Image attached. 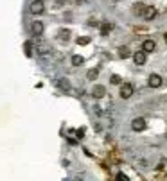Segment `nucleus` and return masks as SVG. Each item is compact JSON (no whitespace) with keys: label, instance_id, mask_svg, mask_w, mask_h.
<instances>
[{"label":"nucleus","instance_id":"9","mask_svg":"<svg viewBox=\"0 0 167 181\" xmlns=\"http://www.w3.org/2000/svg\"><path fill=\"white\" fill-rule=\"evenodd\" d=\"M70 36H72V32H70L68 29H59V31H58V38H59L61 41H68Z\"/></svg>","mask_w":167,"mask_h":181},{"label":"nucleus","instance_id":"6","mask_svg":"<svg viewBox=\"0 0 167 181\" xmlns=\"http://www.w3.org/2000/svg\"><path fill=\"white\" fill-rule=\"evenodd\" d=\"M146 59H148V57H146V50H144V48H142L140 52H135V54H133V61H135L137 65H144Z\"/></svg>","mask_w":167,"mask_h":181},{"label":"nucleus","instance_id":"13","mask_svg":"<svg viewBox=\"0 0 167 181\" xmlns=\"http://www.w3.org/2000/svg\"><path fill=\"white\" fill-rule=\"evenodd\" d=\"M97 75H99V70H97V68H90L88 74H86V79H88V81H95Z\"/></svg>","mask_w":167,"mask_h":181},{"label":"nucleus","instance_id":"21","mask_svg":"<svg viewBox=\"0 0 167 181\" xmlns=\"http://www.w3.org/2000/svg\"><path fill=\"white\" fill-rule=\"evenodd\" d=\"M40 2H43V0H40Z\"/></svg>","mask_w":167,"mask_h":181},{"label":"nucleus","instance_id":"5","mask_svg":"<svg viewBox=\"0 0 167 181\" xmlns=\"http://www.w3.org/2000/svg\"><path fill=\"white\" fill-rule=\"evenodd\" d=\"M92 95H94L95 99H103V97L106 95V88H104L103 84H95L94 90H92Z\"/></svg>","mask_w":167,"mask_h":181},{"label":"nucleus","instance_id":"7","mask_svg":"<svg viewBox=\"0 0 167 181\" xmlns=\"http://www.w3.org/2000/svg\"><path fill=\"white\" fill-rule=\"evenodd\" d=\"M149 86H151V88L162 86V77H160L158 74H151V75H149Z\"/></svg>","mask_w":167,"mask_h":181},{"label":"nucleus","instance_id":"12","mask_svg":"<svg viewBox=\"0 0 167 181\" xmlns=\"http://www.w3.org/2000/svg\"><path fill=\"white\" fill-rule=\"evenodd\" d=\"M70 61H72V66H81V65L85 63V57H83V56H79V54H74Z\"/></svg>","mask_w":167,"mask_h":181},{"label":"nucleus","instance_id":"15","mask_svg":"<svg viewBox=\"0 0 167 181\" xmlns=\"http://www.w3.org/2000/svg\"><path fill=\"white\" fill-rule=\"evenodd\" d=\"M133 13H135L137 16H144V13H146V5H142V4H137Z\"/></svg>","mask_w":167,"mask_h":181},{"label":"nucleus","instance_id":"4","mask_svg":"<svg viewBox=\"0 0 167 181\" xmlns=\"http://www.w3.org/2000/svg\"><path fill=\"white\" fill-rule=\"evenodd\" d=\"M43 29H45V27H43V22H38V20L32 22V25H31V31H32L34 36H41V34H43Z\"/></svg>","mask_w":167,"mask_h":181},{"label":"nucleus","instance_id":"10","mask_svg":"<svg viewBox=\"0 0 167 181\" xmlns=\"http://www.w3.org/2000/svg\"><path fill=\"white\" fill-rule=\"evenodd\" d=\"M56 86H58L59 90H63V92H68V90H70L68 79H58V81H56Z\"/></svg>","mask_w":167,"mask_h":181},{"label":"nucleus","instance_id":"2","mask_svg":"<svg viewBox=\"0 0 167 181\" xmlns=\"http://www.w3.org/2000/svg\"><path fill=\"white\" fill-rule=\"evenodd\" d=\"M144 127H146V120H144L142 117H139V118H135V120L131 122V129H133V131H137V133L144 131Z\"/></svg>","mask_w":167,"mask_h":181},{"label":"nucleus","instance_id":"20","mask_svg":"<svg viewBox=\"0 0 167 181\" xmlns=\"http://www.w3.org/2000/svg\"><path fill=\"white\" fill-rule=\"evenodd\" d=\"M113 2H119V0H113Z\"/></svg>","mask_w":167,"mask_h":181},{"label":"nucleus","instance_id":"3","mask_svg":"<svg viewBox=\"0 0 167 181\" xmlns=\"http://www.w3.org/2000/svg\"><path fill=\"white\" fill-rule=\"evenodd\" d=\"M31 13L32 14H41L43 11H45V7H43V2H40V0H34L32 4H31Z\"/></svg>","mask_w":167,"mask_h":181},{"label":"nucleus","instance_id":"17","mask_svg":"<svg viewBox=\"0 0 167 181\" xmlns=\"http://www.w3.org/2000/svg\"><path fill=\"white\" fill-rule=\"evenodd\" d=\"M110 83H112V84H122V79H121V75H115V74H113V75L110 77Z\"/></svg>","mask_w":167,"mask_h":181},{"label":"nucleus","instance_id":"1","mask_svg":"<svg viewBox=\"0 0 167 181\" xmlns=\"http://www.w3.org/2000/svg\"><path fill=\"white\" fill-rule=\"evenodd\" d=\"M122 99H130L131 95H133V86L130 84V83H126V84H122L121 86V93H119Z\"/></svg>","mask_w":167,"mask_h":181},{"label":"nucleus","instance_id":"18","mask_svg":"<svg viewBox=\"0 0 167 181\" xmlns=\"http://www.w3.org/2000/svg\"><path fill=\"white\" fill-rule=\"evenodd\" d=\"M77 43H79V45H88V43H90V38L81 36V38H77Z\"/></svg>","mask_w":167,"mask_h":181},{"label":"nucleus","instance_id":"16","mask_svg":"<svg viewBox=\"0 0 167 181\" xmlns=\"http://www.w3.org/2000/svg\"><path fill=\"white\" fill-rule=\"evenodd\" d=\"M23 50H25V56H27V57H32V45H31L29 41L23 45Z\"/></svg>","mask_w":167,"mask_h":181},{"label":"nucleus","instance_id":"8","mask_svg":"<svg viewBox=\"0 0 167 181\" xmlns=\"http://www.w3.org/2000/svg\"><path fill=\"white\" fill-rule=\"evenodd\" d=\"M155 16H157V9H155L153 5H148V7H146V13H144V20L149 22V20H153Z\"/></svg>","mask_w":167,"mask_h":181},{"label":"nucleus","instance_id":"14","mask_svg":"<svg viewBox=\"0 0 167 181\" xmlns=\"http://www.w3.org/2000/svg\"><path fill=\"white\" fill-rule=\"evenodd\" d=\"M119 56H121L122 59H126V57L130 56V47H126V45H122V47H119Z\"/></svg>","mask_w":167,"mask_h":181},{"label":"nucleus","instance_id":"11","mask_svg":"<svg viewBox=\"0 0 167 181\" xmlns=\"http://www.w3.org/2000/svg\"><path fill=\"white\" fill-rule=\"evenodd\" d=\"M155 47H157V45H155V41H153V39H144V43H142V48H144L146 52H153V50H155Z\"/></svg>","mask_w":167,"mask_h":181},{"label":"nucleus","instance_id":"19","mask_svg":"<svg viewBox=\"0 0 167 181\" xmlns=\"http://www.w3.org/2000/svg\"><path fill=\"white\" fill-rule=\"evenodd\" d=\"M164 39H166V43H167V32H166V34H164Z\"/></svg>","mask_w":167,"mask_h":181}]
</instances>
